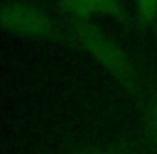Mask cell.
I'll use <instances>...</instances> for the list:
<instances>
[{
	"label": "cell",
	"mask_w": 157,
	"mask_h": 154,
	"mask_svg": "<svg viewBox=\"0 0 157 154\" xmlns=\"http://www.w3.org/2000/svg\"><path fill=\"white\" fill-rule=\"evenodd\" d=\"M74 39L91 58H94L113 78L133 97H144V84L129 54L105 32L91 24V21H67Z\"/></svg>",
	"instance_id": "cell-1"
},
{
	"label": "cell",
	"mask_w": 157,
	"mask_h": 154,
	"mask_svg": "<svg viewBox=\"0 0 157 154\" xmlns=\"http://www.w3.org/2000/svg\"><path fill=\"white\" fill-rule=\"evenodd\" d=\"M0 28L30 39H50L59 32V26L44 8L22 0L0 4Z\"/></svg>",
	"instance_id": "cell-2"
},
{
	"label": "cell",
	"mask_w": 157,
	"mask_h": 154,
	"mask_svg": "<svg viewBox=\"0 0 157 154\" xmlns=\"http://www.w3.org/2000/svg\"><path fill=\"white\" fill-rule=\"evenodd\" d=\"M61 6L72 21H91L93 17L126 21L120 0H61Z\"/></svg>",
	"instance_id": "cell-3"
},
{
	"label": "cell",
	"mask_w": 157,
	"mask_h": 154,
	"mask_svg": "<svg viewBox=\"0 0 157 154\" xmlns=\"http://www.w3.org/2000/svg\"><path fill=\"white\" fill-rule=\"evenodd\" d=\"M142 119H144L146 132H148L153 147L157 148V91H150V93L144 95V100H142Z\"/></svg>",
	"instance_id": "cell-4"
},
{
	"label": "cell",
	"mask_w": 157,
	"mask_h": 154,
	"mask_svg": "<svg viewBox=\"0 0 157 154\" xmlns=\"http://www.w3.org/2000/svg\"><path fill=\"white\" fill-rule=\"evenodd\" d=\"M137 19L142 26H155L157 21V0H135Z\"/></svg>",
	"instance_id": "cell-5"
},
{
	"label": "cell",
	"mask_w": 157,
	"mask_h": 154,
	"mask_svg": "<svg viewBox=\"0 0 157 154\" xmlns=\"http://www.w3.org/2000/svg\"><path fill=\"white\" fill-rule=\"evenodd\" d=\"M72 154H124L122 150L117 148H87V150H78Z\"/></svg>",
	"instance_id": "cell-6"
},
{
	"label": "cell",
	"mask_w": 157,
	"mask_h": 154,
	"mask_svg": "<svg viewBox=\"0 0 157 154\" xmlns=\"http://www.w3.org/2000/svg\"><path fill=\"white\" fill-rule=\"evenodd\" d=\"M153 28H155V32H157V21H155V26H153Z\"/></svg>",
	"instance_id": "cell-7"
}]
</instances>
